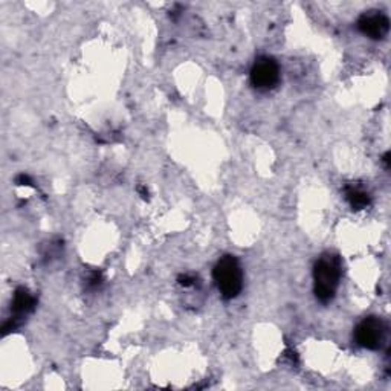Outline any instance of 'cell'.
<instances>
[{
  "label": "cell",
  "instance_id": "10",
  "mask_svg": "<svg viewBox=\"0 0 391 391\" xmlns=\"http://www.w3.org/2000/svg\"><path fill=\"white\" fill-rule=\"evenodd\" d=\"M138 191H139V193L142 194V198H144V199H147V196H149V191H147L146 188H142V186H139V188H138Z\"/></svg>",
  "mask_w": 391,
  "mask_h": 391
},
{
  "label": "cell",
  "instance_id": "1",
  "mask_svg": "<svg viewBox=\"0 0 391 391\" xmlns=\"http://www.w3.org/2000/svg\"><path fill=\"white\" fill-rule=\"evenodd\" d=\"M313 280H315L317 299L321 303H329L335 299L336 289L341 280V261L335 256L321 257L313 268Z\"/></svg>",
  "mask_w": 391,
  "mask_h": 391
},
{
  "label": "cell",
  "instance_id": "9",
  "mask_svg": "<svg viewBox=\"0 0 391 391\" xmlns=\"http://www.w3.org/2000/svg\"><path fill=\"white\" fill-rule=\"evenodd\" d=\"M15 184L17 185H31V177L27 174H20L15 177Z\"/></svg>",
  "mask_w": 391,
  "mask_h": 391
},
{
  "label": "cell",
  "instance_id": "5",
  "mask_svg": "<svg viewBox=\"0 0 391 391\" xmlns=\"http://www.w3.org/2000/svg\"><path fill=\"white\" fill-rule=\"evenodd\" d=\"M359 31L373 40H382L390 31V20L385 14L379 11H369L359 17Z\"/></svg>",
  "mask_w": 391,
  "mask_h": 391
},
{
  "label": "cell",
  "instance_id": "2",
  "mask_svg": "<svg viewBox=\"0 0 391 391\" xmlns=\"http://www.w3.org/2000/svg\"><path fill=\"white\" fill-rule=\"evenodd\" d=\"M212 277L224 299L231 300L240 294L243 287V272L234 256H224L212 270Z\"/></svg>",
  "mask_w": 391,
  "mask_h": 391
},
{
  "label": "cell",
  "instance_id": "3",
  "mask_svg": "<svg viewBox=\"0 0 391 391\" xmlns=\"http://www.w3.org/2000/svg\"><path fill=\"white\" fill-rule=\"evenodd\" d=\"M385 336V326L379 318L369 317L359 322L355 330L356 343L369 350H376L380 347Z\"/></svg>",
  "mask_w": 391,
  "mask_h": 391
},
{
  "label": "cell",
  "instance_id": "4",
  "mask_svg": "<svg viewBox=\"0 0 391 391\" xmlns=\"http://www.w3.org/2000/svg\"><path fill=\"white\" fill-rule=\"evenodd\" d=\"M280 80V66L270 57H260L251 69V83L257 89L274 88Z\"/></svg>",
  "mask_w": 391,
  "mask_h": 391
},
{
  "label": "cell",
  "instance_id": "8",
  "mask_svg": "<svg viewBox=\"0 0 391 391\" xmlns=\"http://www.w3.org/2000/svg\"><path fill=\"white\" fill-rule=\"evenodd\" d=\"M177 280H179V284L184 286V287H190V286H193L194 282H196V278H194V277H190V275H181Z\"/></svg>",
  "mask_w": 391,
  "mask_h": 391
},
{
  "label": "cell",
  "instance_id": "7",
  "mask_svg": "<svg viewBox=\"0 0 391 391\" xmlns=\"http://www.w3.org/2000/svg\"><path fill=\"white\" fill-rule=\"evenodd\" d=\"M347 200L355 210L367 208L371 202L369 193H365L362 190H356V188L347 190Z\"/></svg>",
  "mask_w": 391,
  "mask_h": 391
},
{
  "label": "cell",
  "instance_id": "6",
  "mask_svg": "<svg viewBox=\"0 0 391 391\" xmlns=\"http://www.w3.org/2000/svg\"><path fill=\"white\" fill-rule=\"evenodd\" d=\"M34 306H36V300H34V296L31 295L28 289L25 287L17 289L11 306V310L15 315V318H22L23 315H27V313H29L34 309Z\"/></svg>",
  "mask_w": 391,
  "mask_h": 391
}]
</instances>
